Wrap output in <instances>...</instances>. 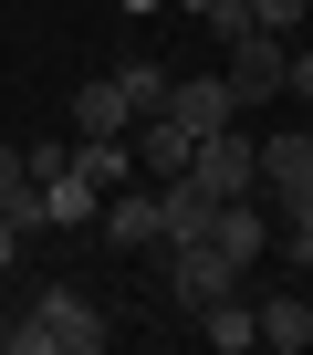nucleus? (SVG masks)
Masks as SVG:
<instances>
[{
    "mask_svg": "<svg viewBox=\"0 0 313 355\" xmlns=\"http://www.w3.org/2000/svg\"><path fill=\"white\" fill-rule=\"evenodd\" d=\"M21 241H32L21 220H0V272H11V261H21Z\"/></svg>",
    "mask_w": 313,
    "mask_h": 355,
    "instance_id": "obj_18",
    "label": "nucleus"
},
{
    "mask_svg": "<svg viewBox=\"0 0 313 355\" xmlns=\"http://www.w3.org/2000/svg\"><path fill=\"white\" fill-rule=\"evenodd\" d=\"M282 53H292L282 32H240V42H230V63H220V84H230V105H240V115H261V105L282 94Z\"/></svg>",
    "mask_w": 313,
    "mask_h": 355,
    "instance_id": "obj_3",
    "label": "nucleus"
},
{
    "mask_svg": "<svg viewBox=\"0 0 313 355\" xmlns=\"http://www.w3.org/2000/svg\"><path fill=\"white\" fill-rule=\"evenodd\" d=\"M251 21H261V32H303V21H313V0H251Z\"/></svg>",
    "mask_w": 313,
    "mask_h": 355,
    "instance_id": "obj_16",
    "label": "nucleus"
},
{
    "mask_svg": "<svg viewBox=\"0 0 313 355\" xmlns=\"http://www.w3.org/2000/svg\"><path fill=\"white\" fill-rule=\"evenodd\" d=\"M125 125H136V105L115 94V73H94V84L73 94V136H125Z\"/></svg>",
    "mask_w": 313,
    "mask_h": 355,
    "instance_id": "obj_12",
    "label": "nucleus"
},
{
    "mask_svg": "<svg viewBox=\"0 0 313 355\" xmlns=\"http://www.w3.org/2000/svg\"><path fill=\"white\" fill-rule=\"evenodd\" d=\"M199 32L230 53V42H240V32H261V21H251V0H209V11H199Z\"/></svg>",
    "mask_w": 313,
    "mask_h": 355,
    "instance_id": "obj_15",
    "label": "nucleus"
},
{
    "mask_svg": "<svg viewBox=\"0 0 313 355\" xmlns=\"http://www.w3.org/2000/svg\"><path fill=\"white\" fill-rule=\"evenodd\" d=\"M178 11H188V21H199V11H209V0H178Z\"/></svg>",
    "mask_w": 313,
    "mask_h": 355,
    "instance_id": "obj_20",
    "label": "nucleus"
},
{
    "mask_svg": "<svg viewBox=\"0 0 313 355\" xmlns=\"http://www.w3.org/2000/svg\"><path fill=\"white\" fill-rule=\"evenodd\" d=\"M105 73H115V94H125L136 115H156V105H168V63H146V53H136V63H105Z\"/></svg>",
    "mask_w": 313,
    "mask_h": 355,
    "instance_id": "obj_14",
    "label": "nucleus"
},
{
    "mask_svg": "<svg viewBox=\"0 0 313 355\" xmlns=\"http://www.w3.org/2000/svg\"><path fill=\"white\" fill-rule=\"evenodd\" d=\"M303 32H313V21H303Z\"/></svg>",
    "mask_w": 313,
    "mask_h": 355,
    "instance_id": "obj_22",
    "label": "nucleus"
},
{
    "mask_svg": "<svg viewBox=\"0 0 313 355\" xmlns=\"http://www.w3.org/2000/svg\"><path fill=\"white\" fill-rule=\"evenodd\" d=\"M168 115H178L188 136H209V125H230L240 105H230V84H220V73H168Z\"/></svg>",
    "mask_w": 313,
    "mask_h": 355,
    "instance_id": "obj_7",
    "label": "nucleus"
},
{
    "mask_svg": "<svg viewBox=\"0 0 313 355\" xmlns=\"http://www.w3.org/2000/svg\"><path fill=\"white\" fill-rule=\"evenodd\" d=\"M282 94H303V105H313V42H303V53H282Z\"/></svg>",
    "mask_w": 313,
    "mask_h": 355,
    "instance_id": "obj_17",
    "label": "nucleus"
},
{
    "mask_svg": "<svg viewBox=\"0 0 313 355\" xmlns=\"http://www.w3.org/2000/svg\"><path fill=\"white\" fill-rule=\"evenodd\" d=\"M303 167H313V125H303Z\"/></svg>",
    "mask_w": 313,
    "mask_h": 355,
    "instance_id": "obj_21",
    "label": "nucleus"
},
{
    "mask_svg": "<svg viewBox=\"0 0 313 355\" xmlns=\"http://www.w3.org/2000/svg\"><path fill=\"white\" fill-rule=\"evenodd\" d=\"M188 189L199 199H261V136H251V115H230V125H209L199 146H188Z\"/></svg>",
    "mask_w": 313,
    "mask_h": 355,
    "instance_id": "obj_2",
    "label": "nucleus"
},
{
    "mask_svg": "<svg viewBox=\"0 0 313 355\" xmlns=\"http://www.w3.org/2000/svg\"><path fill=\"white\" fill-rule=\"evenodd\" d=\"M0 345H11V355H105V313L73 282H53V293H32L21 324H0Z\"/></svg>",
    "mask_w": 313,
    "mask_h": 355,
    "instance_id": "obj_1",
    "label": "nucleus"
},
{
    "mask_svg": "<svg viewBox=\"0 0 313 355\" xmlns=\"http://www.w3.org/2000/svg\"><path fill=\"white\" fill-rule=\"evenodd\" d=\"M94 230H105V251H146V241H156V189H136V178H125V189L94 209Z\"/></svg>",
    "mask_w": 313,
    "mask_h": 355,
    "instance_id": "obj_6",
    "label": "nucleus"
},
{
    "mask_svg": "<svg viewBox=\"0 0 313 355\" xmlns=\"http://www.w3.org/2000/svg\"><path fill=\"white\" fill-rule=\"evenodd\" d=\"M0 220L42 230V189H32V157H21V146H0Z\"/></svg>",
    "mask_w": 313,
    "mask_h": 355,
    "instance_id": "obj_13",
    "label": "nucleus"
},
{
    "mask_svg": "<svg viewBox=\"0 0 313 355\" xmlns=\"http://www.w3.org/2000/svg\"><path fill=\"white\" fill-rule=\"evenodd\" d=\"M125 146H136V178H178L199 136H188V125L168 115V105H156V115H136V125H125Z\"/></svg>",
    "mask_w": 313,
    "mask_h": 355,
    "instance_id": "obj_4",
    "label": "nucleus"
},
{
    "mask_svg": "<svg viewBox=\"0 0 313 355\" xmlns=\"http://www.w3.org/2000/svg\"><path fill=\"white\" fill-rule=\"evenodd\" d=\"M199 334H209L220 355H251V345H261V324H251V293H240V282H230V293H209V303H199Z\"/></svg>",
    "mask_w": 313,
    "mask_h": 355,
    "instance_id": "obj_11",
    "label": "nucleus"
},
{
    "mask_svg": "<svg viewBox=\"0 0 313 355\" xmlns=\"http://www.w3.org/2000/svg\"><path fill=\"white\" fill-rule=\"evenodd\" d=\"M251 324H261V345H271V355H303V345H313V293H261V303H251Z\"/></svg>",
    "mask_w": 313,
    "mask_h": 355,
    "instance_id": "obj_9",
    "label": "nucleus"
},
{
    "mask_svg": "<svg viewBox=\"0 0 313 355\" xmlns=\"http://www.w3.org/2000/svg\"><path fill=\"white\" fill-rule=\"evenodd\" d=\"M73 178H84L94 199H115L125 178H136V146H125V136H73Z\"/></svg>",
    "mask_w": 313,
    "mask_h": 355,
    "instance_id": "obj_10",
    "label": "nucleus"
},
{
    "mask_svg": "<svg viewBox=\"0 0 313 355\" xmlns=\"http://www.w3.org/2000/svg\"><path fill=\"white\" fill-rule=\"evenodd\" d=\"M168 251H178V261H168V293H178L188 313H199L209 293H230V282H240V272H230V261H220L209 241H168Z\"/></svg>",
    "mask_w": 313,
    "mask_h": 355,
    "instance_id": "obj_8",
    "label": "nucleus"
},
{
    "mask_svg": "<svg viewBox=\"0 0 313 355\" xmlns=\"http://www.w3.org/2000/svg\"><path fill=\"white\" fill-rule=\"evenodd\" d=\"M209 251H220L230 272H251V261L271 251V220H261L251 199H220V209H209Z\"/></svg>",
    "mask_w": 313,
    "mask_h": 355,
    "instance_id": "obj_5",
    "label": "nucleus"
},
{
    "mask_svg": "<svg viewBox=\"0 0 313 355\" xmlns=\"http://www.w3.org/2000/svg\"><path fill=\"white\" fill-rule=\"evenodd\" d=\"M115 11H168V0H115Z\"/></svg>",
    "mask_w": 313,
    "mask_h": 355,
    "instance_id": "obj_19",
    "label": "nucleus"
}]
</instances>
